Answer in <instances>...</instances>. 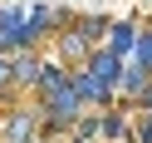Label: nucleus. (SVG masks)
Returning a JSON list of instances; mask_svg holds the SVG:
<instances>
[{"instance_id": "f257e3e1", "label": "nucleus", "mask_w": 152, "mask_h": 143, "mask_svg": "<svg viewBox=\"0 0 152 143\" xmlns=\"http://www.w3.org/2000/svg\"><path fill=\"white\" fill-rule=\"evenodd\" d=\"M93 69H98V79H118V59H98Z\"/></svg>"}, {"instance_id": "f03ea898", "label": "nucleus", "mask_w": 152, "mask_h": 143, "mask_svg": "<svg viewBox=\"0 0 152 143\" xmlns=\"http://www.w3.org/2000/svg\"><path fill=\"white\" fill-rule=\"evenodd\" d=\"M142 54H147V64H152V40H147V44H142Z\"/></svg>"}]
</instances>
